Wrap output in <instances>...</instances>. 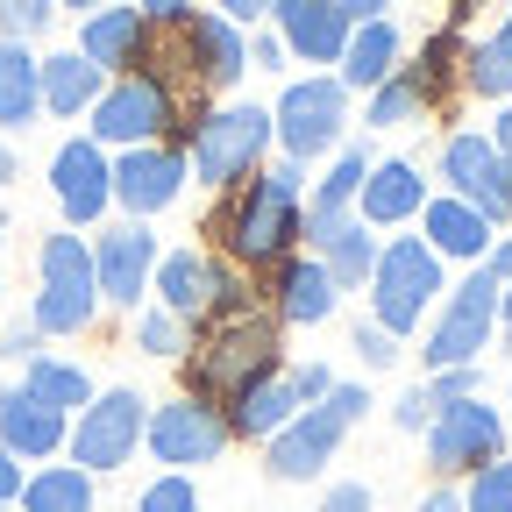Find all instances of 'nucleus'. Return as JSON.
Returning <instances> with one entry per match:
<instances>
[{"instance_id": "23", "label": "nucleus", "mask_w": 512, "mask_h": 512, "mask_svg": "<svg viewBox=\"0 0 512 512\" xmlns=\"http://www.w3.org/2000/svg\"><path fill=\"white\" fill-rule=\"evenodd\" d=\"M64 434H72V413L43 406L36 392H22V384L0 392V448H8V456L43 463V456H57V448H64Z\"/></svg>"}, {"instance_id": "26", "label": "nucleus", "mask_w": 512, "mask_h": 512, "mask_svg": "<svg viewBox=\"0 0 512 512\" xmlns=\"http://www.w3.org/2000/svg\"><path fill=\"white\" fill-rule=\"evenodd\" d=\"M100 86H107V72H100L93 57H79V50L36 57V93H43V114H57V121H79L100 100Z\"/></svg>"}, {"instance_id": "36", "label": "nucleus", "mask_w": 512, "mask_h": 512, "mask_svg": "<svg viewBox=\"0 0 512 512\" xmlns=\"http://www.w3.org/2000/svg\"><path fill=\"white\" fill-rule=\"evenodd\" d=\"M136 512H200V484H192V470H164L143 484Z\"/></svg>"}, {"instance_id": "4", "label": "nucleus", "mask_w": 512, "mask_h": 512, "mask_svg": "<svg viewBox=\"0 0 512 512\" xmlns=\"http://www.w3.org/2000/svg\"><path fill=\"white\" fill-rule=\"evenodd\" d=\"M370 413V392L363 384H328L320 406H299L271 441H264V477L271 484H313L320 470L335 463V448L349 441V427Z\"/></svg>"}, {"instance_id": "35", "label": "nucleus", "mask_w": 512, "mask_h": 512, "mask_svg": "<svg viewBox=\"0 0 512 512\" xmlns=\"http://www.w3.org/2000/svg\"><path fill=\"white\" fill-rule=\"evenodd\" d=\"M36 114H43V93H36V64L29 72H8L0 79V128H36Z\"/></svg>"}, {"instance_id": "47", "label": "nucleus", "mask_w": 512, "mask_h": 512, "mask_svg": "<svg viewBox=\"0 0 512 512\" xmlns=\"http://www.w3.org/2000/svg\"><path fill=\"white\" fill-rule=\"evenodd\" d=\"M484 271H491L498 285H512V235H491V249H484Z\"/></svg>"}, {"instance_id": "54", "label": "nucleus", "mask_w": 512, "mask_h": 512, "mask_svg": "<svg viewBox=\"0 0 512 512\" xmlns=\"http://www.w3.org/2000/svg\"><path fill=\"white\" fill-rule=\"evenodd\" d=\"M15 178H22V164H15V150H8V143H0V192H8Z\"/></svg>"}, {"instance_id": "13", "label": "nucleus", "mask_w": 512, "mask_h": 512, "mask_svg": "<svg viewBox=\"0 0 512 512\" xmlns=\"http://www.w3.org/2000/svg\"><path fill=\"white\" fill-rule=\"evenodd\" d=\"M93 285H100V306H128L136 313L143 299H150V271H157V235H150V221H114V228H100L93 242Z\"/></svg>"}, {"instance_id": "21", "label": "nucleus", "mask_w": 512, "mask_h": 512, "mask_svg": "<svg viewBox=\"0 0 512 512\" xmlns=\"http://www.w3.org/2000/svg\"><path fill=\"white\" fill-rule=\"evenodd\" d=\"M491 221L456 200V192H427V207H420V242L441 256V264H484V249H491Z\"/></svg>"}, {"instance_id": "59", "label": "nucleus", "mask_w": 512, "mask_h": 512, "mask_svg": "<svg viewBox=\"0 0 512 512\" xmlns=\"http://www.w3.org/2000/svg\"><path fill=\"white\" fill-rule=\"evenodd\" d=\"M505 406H512V399H505Z\"/></svg>"}, {"instance_id": "51", "label": "nucleus", "mask_w": 512, "mask_h": 512, "mask_svg": "<svg viewBox=\"0 0 512 512\" xmlns=\"http://www.w3.org/2000/svg\"><path fill=\"white\" fill-rule=\"evenodd\" d=\"M29 43H15V36H0V79H8V72H29Z\"/></svg>"}, {"instance_id": "9", "label": "nucleus", "mask_w": 512, "mask_h": 512, "mask_svg": "<svg viewBox=\"0 0 512 512\" xmlns=\"http://www.w3.org/2000/svg\"><path fill=\"white\" fill-rule=\"evenodd\" d=\"M143 420H150V399L128 392V384H114V392H93L72 420V434H64V456H72L86 477H107V470H128L143 448Z\"/></svg>"}, {"instance_id": "38", "label": "nucleus", "mask_w": 512, "mask_h": 512, "mask_svg": "<svg viewBox=\"0 0 512 512\" xmlns=\"http://www.w3.org/2000/svg\"><path fill=\"white\" fill-rule=\"evenodd\" d=\"M420 392H427L434 406H456V399H477V392H484V370H477V363H456V370H434V377L420 384Z\"/></svg>"}, {"instance_id": "52", "label": "nucleus", "mask_w": 512, "mask_h": 512, "mask_svg": "<svg viewBox=\"0 0 512 512\" xmlns=\"http://www.w3.org/2000/svg\"><path fill=\"white\" fill-rule=\"evenodd\" d=\"M335 8H342V22L356 29V22H377V15H384V0H335Z\"/></svg>"}, {"instance_id": "24", "label": "nucleus", "mask_w": 512, "mask_h": 512, "mask_svg": "<svg viewBox=\"0 0 512 512\" xmlns=\"http://www.w3.org/2000/svg\"><path fill=\"white\" fill-rule=\"evenodd\" d=\"M221 413H228V434H235V441H271V434L299 413L292 363H278V370H264V377H249V384H242V392H235Z\"/></svg>"}, {"instance_id": "11", "label": "nucleus", "mask_w": 512, "mask_h": 512, "mask_svg": "<svg viewBox=\"0 0 512 512\" xmlns=\"http://www.w3.org/2000/svg\"><path fill=\"white\" fill-rule=\"evenodd\" d=\"M498 456H505V413L484 406V392L456 399V406H434V420H427V470H434V484H456V477H470V470H484Z\"/></svg>"}, {"instance_id": "3", "label": "nucleus", "mask_w": 512, "mask_h": 512, "mask_svg": "<svg viewBox=\"0 0 512 512\" xmlns=\"http://www.w3.org/2000/svg\"><path fill=\"white\" fill-rule=\"evenodd\" d=\"M178 150H185V164H192V178H200V185L235 192L242 178L264 171V157L278 150V143H271V107H256V100L207 107L192 128H178Z\"/></svg>"}, {"instance_id": "50", "label": "nucleus", "mask_w": 512, "mask_h": 512, "mask_svg": "<svg viewBox=\"0 0 512 512\" xmlns=\"http://www.w3.org/2000/svg\"><path fill=\"white\" fill-rule=\"evenodd\" d=\"M484 136H491V150H498V157H505V164H512V100H505V107H498V121H491V128H484Z\"/></svg>"}, {"instance_id": "37", "label": "nucleus", "mask_w": 512, "mask_h": 512, "mask_svg": "<svg viewBox=\"0 0 512 512\" xmlns=\"http://www.w3.org/2000/svg\"><path fill=\"white\" fill-rule=\"evenodd\" d=\"M50 22H57V0H0V36L15 43H36Z\"/></svg>"}, {"instance_id": "1", "label": "nucleus", "mask_w": 512, "mask_h": 512, "mask_svg": "<svg viewBox=\"0 0 512 512\" xmlns=\"http://www.w3.org/2000/svg\"><path fill=\"white\" fill-rule=\"evenodd\" d=\"M299 192H306V164L278 157L221 200L214 235H221V256L235 271H278L299 249Z\"/></svg>"}, {"instance_id": "56", "label": "nucleus", "mask_w": 512, "mask_h": 512, "mask_svg": "<svg viewBox=\"0 0 512 512\" xmlns=\"http://www.w3.org/2000/svg\"><path fill=\"white\" fill-rule=\"evenodd\" d=\"M57 8H86L93 15V8H114V0H57Z\"/></svg>"}, {"instance_id": "18", "label": "nucleus", "mask_w": 512, "mask_h": 512, "mask_svg": "<svg viewBox=\"0 0 512 512\" xmlns=\"http://www.w3.org/2000/svg\"><path fill=\"white\" fill-rule=\"evenodd\" d=\"M427 207V178L413 157H370L363 185H356V221L363 228H406Z\"/></svg>"}, {"instance_id": "5", "label": "nucleus", "mask_w": 512, "mask_h": 512, "mask_svg": "<svg viewBox=\"0 0 512 512\" xmlns=\"http://www.w3.org/2000/svg\"><path fill=\"white\" fill-rule=\"evenodd\" d=\"M370 328L384 335H420V320L441 306L448 278H441V256L420 242V235H392V242H377V264H370Z\"/></svg>"}, {"instance_id": "42", "label": "nucleus", "mask_w": 512, "mask_h": 512, "mask_svg": "<svg viewBox=\"0 0 512 512\" xmlns=\"http://www.w3.org/2000/svg\"><path fill=\"white\" fill-rule=\"evenodd\" d=\"M136 8H143V22H150V29H178L192 8H200V0H136Z\"/></svg>"}, {"instance_id": "34", "label": "nucleus", "mask_w": 512, "mask_h": 512, "mask_svg": "<svg viewBox=\"0 0 512 512\" xmlns=\"http://www.w3.org/2000/svg\"><path fill=\"white\" fill-rule=\"evenodd\" d=\"M463 512H512V456L470 470V484H463Z\"/></svg>"}, {"instance_id": "27", "label": "nucleus", "mask_w": 512, "mask_h": 512, "mask_svg": "<svg viewBox=\"0 0 512 512\" xmlns=\"http://www.w3.org/2000/svg\"><path fill=\"white\" fill-rule=\"evenodd\" d=\"M15 505L22 512H93L100 498H93V477L79 463H43V470L22 477V498Z\"/></svg>"}, {"instance_id": "14", "label": "nucleus", "mask_w": 512, "mask_h": 512, "mask_svg": "<svg viewBox=\"0 0 512 512\" xmlns=\"http://www.w3.org/2000/svg\"><path fill=\"white\" fill-rule=\"evenodd\" d=\"M441 178H448V192H456V200H470L491 228L512 221V164L491 150L484 128H456V136L441 143Z\"/></svg>"}, {"instance_id": "6", "label": "nucleus", "mask_w": 512, "mask_h": 512, "mask_svg": "<svg viewBox=\"0 0 512 512\" xmlns=\"http://www.w3.org/2000/svg\"><path fill=\"white\" fill-rule=\"evenodd\" d=\"M86 128L100 150H143V143H178V93L157 64L121 72L100 86V100L86 107Z\"/></svg>"}, {"instance_id": "53", "label": "nucleus", "mask_w": 512, "mask_h": 512, "mask_svg": "<svg viewBox=\"0 0 512 512\" xmlns=\"http://www.w3.org/2000/svg\"><path fill=\"white\" fill-rule=\"evenodd\" d=\"M498 342H505V356H512V285H498Z\"/></svg>"}, {"instance_id": "45", "label": "nucleus", "mask_w": 512, "mask_h": 512, "mask_svg": "<svg viewBox=\"0 0 512 512\" xmlns=\"http://www.w3.org/2000/svg\"><path fill=\"white\" fill-rule=\"evenodd\" d=\"M0 356H8V363H29V356H43V335H36V328H8V335H0Z\"/></svg>"}, {"instance_id": "32", "label": "nucleus", "mask_w": 512, "mask_h": 512, "mask_svg": "<svg viewBox=\"0 0 512 512\" xmlns=\"http://www.w3.org/2000/svg\"><path fill=\"white\" fill-rule=\"evenodd\" d=\"M406 72L420 79V93H427V107H434L448 86H463V36H456V29L427 36V43H420V64H406Z\"/></svg>"}, {"instance_id": "7", "label": "nucleus", "mask_w": 512, "mask_h": 512, "mask_svg": "<svg viewBox=\"0 0 512 512\" xmlns=\"http://www.w3.org/2000/svg\"><path fill=\"white\" fill-rule=\"evenodd\" d=\"M36 306H29V328L36 335H86L93 320H100V285H93V249L79 228H64V235H43L36 242Z\"/></svg>"}, {"instance_id": "8", "label": "nucleus", "mask_w": 512, "mask_h": 512, "mask_svg": "<svg viewBox=\"0 0 512 512\" xmlns=\"http://www.w3.org/2000/svg\"><path fill=\"white\" fill-rule=\"evenodd\" d=\"M271 143L292 157V164H313L349 143V86L335 72H306L278 93L271 107Z\"/></svg>"}, {"instance_id": "22", "label": "nucleus", "mask_w": 512, "mask_h": 512, "mask_svg": "<svg viewBox=\"0 0 512 512\" xmlns=\"http://www.w3.org/2000/svg\"><path fill=\"white\" fill-rule=\"evenodd\" d=\"M335 285L328 271H320V256H285V264L271 271V320L278 328H320V320H335Z\"/></svg>"}, {"instance_id": "55", "label": "nucleus", "mask_w": 512, "mask_h": 512, "mask_svg": "<svg viewBox=\"0 0 512 512\" xmlns=\"http://www.w3.org/2000/svg\"><path fill=\"white\" fill-rule=\"evenodd\" d=\"M477 8H484V0H448V15H456V22H463V15H477Z\"/></svg>"}, {"instance_id": "16", "label": "nucleus", "mask_w": 512, "mask_h": 512, "mask_svg": "<svg viewBox=\"0 0 512 512\" xmlns=\"http://www.w3.org/2000/svg\"><path fill=\"white\" fill-rule=\"evenodd\" d=\"M178 64H185V79L200 93H228L249 72V36L228 15H214V8H192L178 22Z\"/></svg>"}, {"instance_id": "49", "label": "nucleus", "mask_w": 512, "mask_h": 512, "mask_svg": "<svg viewBox=\"0 0 512 512\" xmlns=\"http://www.w3.org/2000/svg\"><path fill=\"white\" fill-rule=\"evenodd\" d=\"M413 512H463V484H434Z\"/></svg>"}, {"instance_id": "28", "label": "nucleus", "mask_w": 512, "mask_h": 512, "mask_svg": "<svg viewBox=\"0 0 512 512\" xmlns=\"http://www.w3.org/2000/svg\"><path fill=\"white\" fill-rule=\"evenodd\" d=\"M463 93H477V100H512V15H505L484 43H463Z\"/></svg>"}, {"instance_id": "43", "label": "nucleus", "mask_w": 512, "mask_h": 512, "mask_svg": "<svg viewBox=\"0 0 512 512\" xmlns=\"http://www.w3.org/2000/svg\"><path fill=\"white\" fill-rule=\"evenodd\" d=\"M392 420H399L406 434H427V420H434V399H427V392H406V399L392 406Z\"/></svg>"}, {"instance_id": "29", "label": "nucleus", "mask_w": 512, "mask_h": 512, "mask_svg": "<svg viewBox=\"0 0 512 512\" xmlns=\"http://www.w3.org/2000/svg\"><path fill=\"white\" fill-rule=\"evenodd\" d=\"M377 242H384V235H370L363 221H349L342 235H328V242L306 249V256H320V271H328L335 292H363V285H370V264H377Z\"/></svg>"}, {"instance_id": "39", "label": "nucleus", "mask_w": 512, "mask_h": 512, "mask_svg": "<svg viewBox=\"0 0 512 512\" xmlns=\"http://www.w3.org/2000/svg\"><path fill=\"white\" fill-rule=\"evenodd\" d=\"M320 512H377V491L363 477H342V484L320 491Z\"/></svg>"}, {"instance_id": "41", "label": "nucleus", "mask_w": 512, "mask_h": 512, "mask_svg": "<svg viewBox=\"0 0 512 512\" xmlns=\"http://www.w3.org/2000/svg\"><path fill=\"white\" fill-rule=\"evenodd\" d=\"M292 384H299V406H320L328 384H335V370L328 363H292Z\"/></svg>"}, {"instance_id": "10", "label": "nucleus", "mask_w": 512, "mask_h": 512, "mask_svg": "<svg viewBox=\"0 0 512 512\" xmlns=\"http://www.w3.org/2000/svg\"><path fill=\"white\" fill-rule=\"evenodd\" d=\"M498 335V278L484 264H470L463 285H448L441 292V313H434V328L420 342V363L427 370H456V363H477Z\"/></svg>"}, {"instance_id": "46", "label": "nucleus", "mask_w": 512, "mask_h": 512, "mask_svg": "<svg viewBox=\"0 0 512 512\" xmlns=\"http://www.w3.org/2000/svg\"><path fill=\"white\" fill-rule=\"evenodd\" d=\"M249 64H256V72H278V64H285V43L264 29V36H249Z\"/></svg>"}, {"instance_id": "40", "label": "nucleus", "mask_w": 512, "mask_h": 512, "mask_svg": "<svg viewBox=\"0 0 512 512\" xmlns=\"http://www.w3.org/2000/svg\"><path fill=\"white\" fill-rule=\"evenodd\" d=\"M356 356H363V370H392V363H399V335H384V328H356Z\"/></svg>"}, {"instance_id": "31", "label": "nucleus", "mask_w": 512, "mask_h": 512, "mask_svg": "<svg viewBox=\"0 0 512 512\" xmlns=\"http://www.w3.org/2000/svg\"><path fill=\"white\" fill-rule=\"evenodd\" d=\"M420 114H427V93H420V79L406 72V64H399L384 86L363 93V128H406V121H420Z\"/></svg>"}, {"instance_id": "17", "label": "nucleus", "mask_w": 512, "mask_h": 512, "mask_svg": "<svg viewBox=\"0 0 512 512\" xmlns=\"http://www.w3.org/2000/svg\"><path fill=\"white\" fill-rule=\"evenodd\" d=\"M192 164L178 143H143V150H121L114 157V207L128 221H150L164 207H178V192H185Z\"/></svg>"}, {"instance_id": "33", "label": "nucleus", "mask_w": 512, "mask_h": 512, "mask_svg": "<svg viewBox=\"0 0 512 512\" xmlns=\"http://www.w3.org/2000/svg\"><path fill=\"white\" fill-rule=\"evenodd\" d=\"M136 349L157 356V363H178L192 349V328H185L178 313H164V306H136Z\"/></svg>"}, {"instance_id": "48", "label": "nucleus", "mask_w": 512, "mask_h": 512, "mask_svg": "<svg viewBox=\"0 0 512 512\" xmlns=\"http://www.w3.org/2000/svg\"><path fill=\"white\" fill-rule=\"evenodd\" d=\"M22 477H29L22 456H8V448H0V505H15V498H22Z\"/></svg>"}, {"instance_id": "2", "label": "nucleus", "mask_w": 512, "mask_h": 512, "mask_svg": "<svg viewBox=\"0 0 512 512\" xmlns=\"http://www.w3.org/2000/svg\"><path fill=\"white\" fill-rule=\"evenodd\" d=\"M278 363H285V328H278L271 313L242 306L228 320H200V342L185 349V392L228 406L249 377H264Z\"/></svg>"}, {"instance_id": "25", "label": "nucleus", "mask_w": 512, "mask_h": 512, "mask_svg": "<svg viewBox=\"0 0 512 512\" xmlns=\"http://www.w3.org/2000/svg\"><path fill=\"white\" fill-rule=\"evenodd\" d=\"M406 64V36H399V22L392 15H377V22H356L349 29V43H342V57H335V79L349 86V93H370V86H384Z\"/></svg>"}, {"instance_id": "30", "label": "nucleus", "mask_w": 512, "mask_h": 512, "mask_svg": "<svg viewBox=\"0 0 512 512\" xmlns=\"http://www.w3.org/2000/svg\"><path fill=\"white\" fill-rule=\"evenodd\" d=\"M22 392H36V399L57 406V413H79V406L93 399V377H86L79 363H64V356H29V363H22Z\"/></svg>"}, {"instance_id": "20", "label": "nucleus", "mask_w": 512, "mask_h": 512, "mask_svg": "<svg viewBox=\"0 0 512 512\" xmlns=\"http://www.w3.org/2000/svg\"><path fill=\"white\" fill-rule=\"evenodd\" d=\"M264 22L285 43V57H299V64H335L349 43V22H342L335 0H271Z\"/></svg>"}, {"instance_id": "12", "label": "nucleus", "mask_w": 512, "mask_h": 512, "mask_svg": "<svg viewBox=\"0 0 512 512\" xmlns=\"http://www.w3.org/2000/svg\"><path fill=\"white\" fill-rule=\"evenodd\" d=\"M143 448H150L164 470H200V463H221V456H228L235 434H228V413H221L214 399L178 392L171 406H150V420H143Z\"/></svg>"}, {"instance_id": "15", "label": "nucleus", "mask_w": 512, "mask_h": 512, "mask_svg": "<svg viewBox=\"0 0 512 512\" xmlns=\"http://www.w3.org/2000/svg\"><path fill=\"white\" fill-rule=\"evenodd\" d=\"M50 200H57V214L72 228H100L107 207H114V157L93 136L57 143V157H50Z\"/></svg>"}, {"instance_id": "57", "label": "nucleus", "mask_w": 512, "mask_h": 512, "mask_svg": "<svg viewBox=\"0 0 512 512\" xmlns=\"http://www.w3.org/2000/svg\"><path fill=\"white\" fill-rule=\"evenodd\" d=\"M0 242H8V207H0Z\"/></svg>"}, {"instance_id": "58", "label": "nucleus", "mask_w": 512, "mask_h": 512, "mask_svg": "<svg viewBox=\"0 0 512 512\" xmlns=\"http://www.w3.org/2000/svg\"><path fill=\"white\" fill-rule=\"evenodd\" d=\"M0 512H15V505H0Z\"/></svg>"}, {"instance_id": "19", "label": "nucleus", "mask_w": 512, "mask_h": 512, "mask_svg": "<svg viewBox=\"0 0 512 512\" xmlns=\"http://www.w3.org/2000/svg\"><path fill=\"white\" fill-rule=\"evenodd\" d=\"M150 43H157V29L143 22V8H93L86 22H79V57H93L107 79H121V72H143L150 64Z\"/></svg>"}, {"instance_id": "44", "label": "nucleus", "mask_w": 512, "mask_h": 512, "mask_svg": "<svg viewBox=\"0 0 512 512\" xmlns=\"http://www.w3.org/2000/svg\"><path fill=\"white\" fill-rule=\"evenodd\" d=\"M214 15H228L235 29H256V22L271 15V0H214Z\"/></svg>"}]
</instances>
